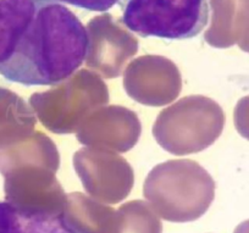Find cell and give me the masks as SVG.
Instances as JSON below:
<instances>
[{
    "label": "cell",
    "mask_w": 249,
    "mask_h": 233,
    "mask_svg": "<svg viewBox=\"0 0 249 233\" xmlns=\"http://www.w3.org/2000/svg\"><path fill=\"white\" fill-rule=\"evenodd\" d=\"M73 167L83 188L105 203L124 200L135 183L131 165L114 151L82 148L73 155Z\"/></svg>",
    "instance_id": "8992f818"
},
{
    "label": "cell",
    "mask_w": 249,
    "mask_h": 233,
    "mask_svg": "<svg viewBox=\"0 0 249 233\" xmlns=\"http://www.w3.org/2000/svg\"><path fill=\"white\" fill-rule=\"evenodd\" d=\"M142 126L137 114L120 105L93 111L76 131L78 142L89 148L124 153L137 144Z\"/></svg>",
    "instance_id": "ba28073f"
},
{
    "label": "cell",
    "mask_w": 249,
    "mask_h": 233,
    "mask_svg": "<svg viewBox=\"0 0 249 233\" xmlns=\"http://www.w3.org/2000/svg\"><path fill=\"white\" fill-rule=\"evenodd\" d=\"M36 124L37 117L32 108L16 93L0 88V148L30 137Z\"/></svg>",
    "instance_id": "30bf717a"
},
{
    "label": "cell",
    "mask_w": 249,
    "mask_h": 233,
    "mask_svg": "<svg viewBox=\"0 0 249 233\" xmlns=\"http://www.w3.org/2000/svg\"><path fill=\"white\" fill-rule=\"evenodd\" d=\"M0 233H76L64 213L27 210L10 201H0Z\"/></svg>",
    "instance_id": "9c48e42d"
},
{
    "label": "cell",
    "mask_w": 249,
    "mask_h": 233,
    "mask_svg": "<svg viewBox=\"0 0 249 233\" xmlns=\"http://www.w3.org/2000/svg\"><path fill=\"white\" fill-rule=\"evenodd\" d=\"M122 22L141 37L190 39L209 22L208 0H127Z\"/></svg>",
    "instance_id": "5b68a950"
},
{
    "label": "cell",
    "mask_w": 249,
    "mask_h": 233,
    "mask_svg": "<svg viewBox=\"0 0 249 233\" xmlns=\"http://www.w3.org/2000/svg\"><path fill=\"white\" fill-rule=\"evenodd\" d=\"M224 126L225 114L216 102L203 95H190L160 112L153 134L166 151L187 155L212 145Z\"/></svg>",
    "instance_id": "3957f363"
},
{
    "label": "cell",
    "mask_w": 249,
    "mask_h": 233,
    "mask_svg": "<svg viewBox=\"0 0 249 233\" xmlns=\"http://www.w3.org/2000/svg\"><path fill=\"white\" fill-rule=\"evenodd\" d=\"M55 3H64L87 11H104L110 10L112 6L119 4L122 0H50Z\"/></svg>",
    "instance_id": "5bb4252c"
},
{
    "label": "cell",
    "mask_w": 249,
    "mask_h": 233,
    "mask_svg": "<svg viewBox=\"0 0 249 233\" xmlns=\"http://www.w3.org/2000/svg\"><path fill=\"white\" fill-rule=\"evenodd\" d=\"M234 233H249V220L242 222L241 225L236 228Z\"/></svg>",
    "instance_id": "2e32d148"
},
{
    "label": "cell",
    "mask_w": 249,
    "mask_h": 233,
    "mask_svg": "<svg viewBox=\"0 0 249 233\" xmlns=\"http://www.w3.org/2000/svg\"><path fill=\"white\" fill-rule=\"evenodd\" d=\"M128 97L147 107H164L178 97L182 78L176 65L162 56L138 57L124 73Z\"/></svg>",
    "instance_id": "52a82bcc"
},
{
    "label": "cell",
    "mask_w": 249,
    "mask_h": 233,
    "mask_svg": "<svg viewBox=\"0 0 249 233\" xmlns=\"http://www.w3.org/2000/svg\"><path fill=\"white\" fill-rule=\"evenodd\" d=\"M64 216L76 233H109L116 213L82 193L66 198Z\"/></svg>",
    "instance_id": "8fae6325"
},
{
    "label": "cell",
    "mask_w": 249,
    "mask_h": 233,
    "mask_svg": "<svg viewBox=\"0 0 249 233\" xmlns=\"http://www.w3.org/2000/svg\"><path fill=\"white\" fill-rule=\"evenodd\" d=\"M117 233H160L161 227L152 209L142 200L130 201L117 211Z\"/></svg>",
    "instance_id": "7c38bea8"
},
{
    "label": "cell",
    "mask_w": 249,
    "mask_h": 233,
    "mask_svg": "<svg viewBox=\"0 0 249 233\" xmlns=\"http://www.w3.org/2000/svg\"><path fill=\"white\" fill-rule=\"evenodd\" d=\"M107 102V85L97 72L89 70H80L52 90L30 98L38 120L56 134L76 132L86 117Z\"/></svg>",
    "instance_id": "277c9868"
},
{
    "label": "cell",
    "mask_w": 249,
    "mask_h": 233,
    "mask_svg": "<svg viewBox=\"0 0 249 233\" xmlns=\"http://www.w3.org/2000/svg\"><path fill=\"white\" fill-rule=\"evenodd\" d=\"M233 119L237 132L249 141V95L242 98L237 103Z\"/></svg>",
    "instance_id": "4fadbf2b"
},
{
    "label": "cell",
    "mask_w": 249,
    "mask_h": 233,
    "mask_svg": "<svg viewBox=\"0 0 249 233\" xmlns=\"http://www.w3.org/2000/svg\"><path fill=\"white\" fill-rule=\"evenodd\" d=\"M143 192L162 217L184 222L196 220L208 210L214 199L215 182L193 160H169L149 172Z\"/></svg>",
    "instance_id": "7a4b0ae2"
},
{
    "label": "cell",
    "mask_w": 249,
    "mask_h": 233,
    "mask_svg": "<svg viewBox=\"0 0 249 233\" xmlns=\"http://www.w3.org/2000/svg\"><path fill=\"white\" fill-rule=\"evenodd\" d=\"M238 43L241 49L249 53V0L244 1V8L241 18V33H239Z\"/></svg>",
    "instance_id": "9a60e30c"
},
{
    "label": "cell",
    "mask_w": 249,
    "mask_h": 233,
    "mask_svg": "<svg viewBox=\"0 0 249 233\" xmlns=\"http://www.w3.org/2000/svg\"><path fill=\"white\" fill-rule=\"evenodd\" d=\"M89 35L65 5L0 0V74L28 86H55L86 61Z\"/></svg>",
    "instance_id": "6da1fadb"
}]
</instances>
